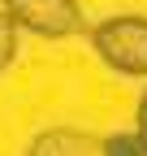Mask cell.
<instances>
[{
  "mask_svg": "<svg viewBox=\"0 0 147 156\" xmlns=\"http://www.w3.org/2000/svg\"><path fill=\"white\" fill-rule=\"evenodd\" d=\"M91 48L95 56L125 78H147V17L138 13H121V17H104L91 26Z\"/></svg>",
  "mask_w": 147,
  "mask_h": 156,
  "instance_id": "cell-1",
  "label": "cell"
},
{
  "mask_svg": "<svg viewBox=\"0 0 147 156\" xmlns=\"http://www.w3.org/2000/svg\"><path fill=\"white\" fill-rule=\"evenodd\" d=\"M0 13H9L17 30H30L39 39H69L82 30L78 0H0Z\"/></svg>",
  "mask_w": 147,
  "mask_h": 156,
  "instance_id": "cell-2",
  "label": "cell"
},
{
  "mask_svg": "<svg viewBox=\"0 0 147 156\" xmlns=\"http://www.w3.org/2000/svg\"><path fill=\"white\" fill-rule=\"evenodd\" d=\"M95 147L100 139H91L87 130H43L26 147V156H91Z\"/></svg>",
  "mask_w": 147,
  "mask_h": 156,
  "instance_id": "cell-3",
  "label": "cell"
},
{
  "mask_svg": "<svg viewBox=\"0 0 147 156\" xmlns=\"http://www.w3.org/2000/svg\"><path fill=\"white\" fill-rule=\"evenodd\" d=\"M100 156H147V147L134 130H117L108 139H100Z\"/></svg>",
  "mask_w": 147,
  "mask_h": 156,
  "instance_id": "cell-4",
  "label": "cell"
},
{
  "mask_svg": "<svg viewBox=\"0 0 147 156\" xmlns=\"http://www.w3.org/2000/svg\"><path fill=\"white\" fill-rule=\"evenodd\" d=\"M17 35H22V30L13 26V17L0 13V69L13 65V56H17Z\"/></svg>",
  "mask_w": 147,
  "mask_h": 156,
  "instance_id": "cell-5",
  "label": "cell"
},
{
  "mask_svg": "<svg viewBox=\"0 0 147 156\" xmlns=\"http://www.w3.org/2000/svg\"><path fill=\"white\" fill-rule=\"evenodd\" d=\"M134 134L143 139V147H147V91H143V100H138V122H134Z\"/></svg>",
  "mask_w": 147,
  "mask_h": 156,
  "instance_id": "cell-6",
  "label": "cell"
}]
</instances>
